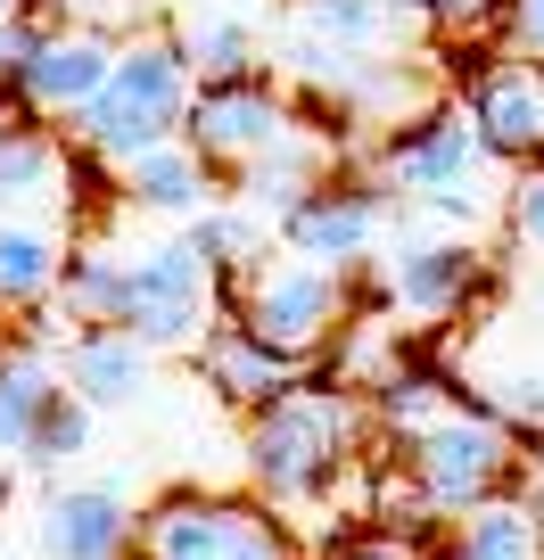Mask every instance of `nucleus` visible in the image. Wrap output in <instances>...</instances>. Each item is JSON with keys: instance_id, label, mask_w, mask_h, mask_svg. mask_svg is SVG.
Here are the masks:
<instances>
[{"instance_id": "10", "label": "nucleus", "mask_w": 544, "mask_h": 560, "mask_svg": "<svg viewBox=\"0 0 544 560\" xmlns=\"http://www.w3.org/2000/svg\"><path fill=\"white\" fill-rule=\"evenodd\" d=\"M34 552L42 560H132L141 552V511L107 478H50L34 503Z\"/></svg>"}, {"instance_id": "9", "label": "nucleus", "mask_w": 544, "mask_h": 560, "mask_svg": "<svg viewBox=\"0 0 544 560\" xmlns=\"http://www.w3.org/2000/svg\"><path fill=\"white\" fill-rule=\"evenodd\" d=\"M404 214V198L387 190L380 174H347L338 165L331 182H322L305 207H289L281 214V231L273 240L289 247V256H305V264H331V272H355L363 280L371 264H380V231Z\"/></svg>"}, {"instance_id": "1", "label": "nucleus", "mask_w": 544, "mask_h": 560, "mask_svg": "<svg viewBox=\"0 0 544 560\" xmlns=\"http://www.w3.org/2000/svg\"><path fill=\"white\" fill-rule=\"evenodd\" d=\"M363 438H371V404L347 380H298L289 396L247 412V438H240L247 494H264L281 520H305L371 470Z\"/></svg>"}, {"instance_id": "37", "label": "nucleus", "mask_w": 544, "mask_h": 560, "mask_svg": "<svg viewBox=\"0 0 544 560\" xmlns=\"http://www.w3.org/2000/svg\"><path fill=\"white\" fill-rule=\"evenodd\" d=\"M0 560H9V552H0Z\"/></svg>"}, {"instance_id": "5", "label": "nucleus", "mask_w": 544, "mask_h": 560, "mask_svg": "<svg viewBox=\"0 0 544 560\" xmlns=\"http://www.w3.org/2000/svg\"><path fill=\"white\" fill-rule=\"evenodd\" d=\"M141 560H298V536L264 494L174 487L141 511Z\"/></svg>"}, {"instance_id": "13", "label": "nucleus", "mask_w": 544, "mask_h": 560, "mask_svg": "<svg viewBox=\"0 0 544 560\" xmlns=\"http://www.w3.org/2000/svg\"><path fill=\"white\" fill-rule=\"evenodd\" d=\"M462 107H471V124H478L495 165L544 158V67H528V58L504 50L495 67H478V83H471Z\"/></svg>"}, {"instance_id": "23", "label": "nucleus", "mask_w": 544, "mask_h": 560, "mask_svg": "<svg viewBox=\"0 0 544 560\" xmlns=\"http://www.w3.org/2000/svg\"><path fill=\"white\" fill-rule=\"evenodd\" d=\"M438 560H544V520L528 511V494H495V503L462 511L454 527H445Z\"/></svg>"}, {"instance_id": "27", "label": "nucleus", "mask_w": 544, "mask_h": 560, "mask_svg": "<svg viewBox=\"0 0 544 560\" xmlns=\"http://www.w3.org/2000/svg\"><path fill=\"white\" fill-rule=\"evenodd\" d=\"M396 25H421L438 42H471V34H504V0H387Z\"/></svg>"}, {"instance_id": "35", "label": "nucleus", "mask_w": 544, "mask_h": 560, "mask_svg": "<svg viewBox=\"0 0 544 560\" xmlns=\"http://www.w3.org/2000/svg\"><path fill=\"white\" fill-rule=\"evenodd\" d=\"M18 9H34V0H0V18H18Z\"/></svg>"}, {"instance_id": "16", "label": "nucleus", "mask_w": 544, "mask_h": 560, "mask_svg": "<svg viewBox=\"0 0 544 560\" xmlns=\"http://www.w3.org/2000/svg\"><path fill=\"white\" fill-rule=\"evenodd\" d=\"M58 371H67V387L91 404V412H124V404H141L149 380H158V347L132 338V330H116V322H100V330H67Z\"/></svg>"}, {"instance_id": "28", "label": "nucleus", "mask_w": 544, "mask_h": 560, "mask_svg": "<svg viewBox=\"0 0 544 560\" xmlns=\"http://www.w3.org/2000/svg\"><path fill=\"white\" fill-rule=\"evenodd\" d=\"M504 231L528 247V256H544V158L511 165V190H504Z\"/></svg>"}, {"instance_id": "22", "label": "nucleus", "mask_w": 544, "mask_h": 560, "mask_svg": "<svg viewBox=\"0 0 544 560\" xmlns=\"http://www.w3.org/2000/svg\"><path fill=\"white\" fill-rule=\"evenodd\" d=\"M363 404H371V429H380V438H421L429 420H445L454 412V380H445V371H429V363H413V354H396V363L380 371V380L363 387Z\"/></svg>"}, {"instance_id": "26", "label": "nucleus", "mask_w": 544, "mask_h": 560, "mask_svg": "<svg viewBox=\"0 0 544 560\" xmlns=\"http://www.w3.org/2000/svg\"><path fill=\"white\" fill-rule=\"evenodd\" d=\"M298 34L338 42V50H387L396 9L387 0H298Z\"/></svg>"}, {"instance_id": "7", "label": "nucleus", "mask_w": 544, "mask_h": 560, "mask_svg": "<svg viewBox=\"0 0 544 560\" xmlns=\"http://www.w3.org/2000/svg\"><path fill=\"white\" fill-rule=\"evenodd\" d=\"M495 289V256L471 231H429V240H396L380 256V280L355 289L363 314H413V322H454Z\"/></svg>"}, {"instance_id": "31", "label": "nucleus", "mask_w": 544, "mask_h": 560, "mask_svg": "<svg viewBox=\"0 0 544 560\" xmlns=\"http://www.w3.org/2000/svg\"><path fill=\"white\" fill-rule=\"evenodd\" d=\"M504 50L544 67V0H504Z\"/></svg>"}, {"instance_id": "3", "label": "nucleus", "mask_w": 544, "mask_h": 560, "mask_svg": "<svg viewBox=\"0 0 544 560\" xmlns=\"http://www.w3.org/2000/svg\"><path fill=\"white\" fill-rule=\"evenodd\" d=\"M404 470L429 487V503L445 520H462V511H478V503L520 487L528 454H520V429L495 404H454L445 420H429L421 438H404Z\"/></svg>"}, {"instance_id": "8", "label": "nucleus", "mask_w": 544, "mask_h": 560, "mask_svg": "<svg viewBox=\"0 0 544 560\" xmlns=\"http://www.w3.org/2000/svg\"><path fill=\"white\" fill-rule=\"evenodd\" d=\"M487 140H478L471 107H421V116L387 124L380 140H371V174L387 182V190L404 198V207H429V198L445 190H487Z\"/></svg>"}, {"instance_id": "21", "label": "nucleus", "mask_w": 544, "mask_h": 560, "mask_svg": "<svg viewBox=\"0 0 544 560\" xmlns=\"http://www.w3.org/2000/svg\"><path fill=\"white\" fill-rule=\"evenodd\" d=\"M124 264H132V247L74 240L67 280H58V298L42 305V322H50V330H100V322H116V305H124Z\"/></svg>"}, {"instance_id": "32", "label": "nucleus", "mask_w": 544, "mask_h": 560, "mask_svg": "<svg viewBox=\"0 0 544 560\" xmlns=\"http://www.w3.org/2000/svg\"><path fill=\"white\" fill-rule=\"evenodd\" d=\"M322 560H421V544H413V536H387V527H371V536H347V544H331Z\"/></svg>"}, {"instance_id": "34", "label": "nucleus", "mask_w": 544, "mask_h": 560, "mask_svg": "<svg viewBox=\"0 0 544 560\" xmlns=\"http://www.w3.org/2000/svg\"><path fill=\"white\" fill-rule=\"evenodd\" d=\"M18 124H25V100H18V91H0V140L18 132Z\"/></svg>"}, {"instance_id": "33", "label": "nucleus", "mask_w": 544, "mask_h": 560, "mask_svg": "<svg viewBox=\"0 0 544 560\" xmlns=\"http://www.w3.org/2000/svg\"><path fill=\"white\" fill-rule=\"evenodd\" d=\"M520 494H528V511L544 520V438H536V454H528V470H520Z\"/></svg>"}, {"instance_id": "4", "label": "nucleus", "mask_w": 544, "mask_h": 560, "mask_svg": "<svg viewBox=\"0 0 544 560\" xmlns=\"http://www.w3.org/2000/svg\"><path fill=\"white\" fill-rule=\"evenodd\" d=\"M231 314H240L256 338H273L281 354L314 363L322 347H338V338L355 330L363 298H355V272H331V264H305V256L281 247V256H264L256 272L240 280Z\"/></svg>"}, {"instance_id": "6", "label": "nucleus", "mask_w": 544, "mask_h": 560, "mask_svg": "<svg viewBox=\"0 0 544 560\" xmlns=\"http://www.w3.org/2000/svg\"><path fill=\"white\" fill-rule=\"evenodd\" d=\"M223 280H215V264L198 256L190 240H149L132 247V264H124V305H116V330L149 338L158 354H198V338L223 322Z\"/></svg>"}, {"instance_id": "24", "label": "nucleus", "mask_w": 544, "mask_h": 560, "mask_svg": "<svg viewBox=\"0 0 544 560\" xmlns=\"http://www.w3.org/2000/svg\"><path fill=\"white\" fill-rule=\"evenodd\" d=\"M174 34H182V50H190L198 83L273 74V67H264V34H256V18H247V9H198V18H182Z\"/></svg>"}, {"instance_id": "17", "label": "nucleus", "mask_w": 544, "mask_h": 560, "mask_svg": "<svg viewBox=\"0 0 544 560\" xmlns=\"http://www.w3.org/2000/svg\"><path fill=\"white\" fill-rule=\"evenodd\" d=\"M331 174H338V140L314 132V124H298L289 140H273L264 158H247L240 174H231V198H240V207H256L264 223L281 231V214L305 207V198H314Z\"/></svg>"}, {"instance_id": "30", "label": "nucleus", "mask_w": 544, "mask_h": 560, "mask_svg": "<svg viewBox=\"0 0 544 560\" xmlns=\"http://www.w3.org/2000/svg\"><path fill=\"white\" fill-rule=\"evenodd\" d=\"M42 42H50V25H42L34 9L0 18V91H18V83H25V67L42 58Z\"/></svg>"}, {"instance_id": "36", "label": "nucleus", "mask_w": 544, "mask_h": 560, "mask_svg": "<svg viewBox=\"0 0 544 560\" xmlns=\"http://www.w3.org/2000/svg\"><path fill=\"white\" fill-rule=\"evenodd\" d=\"M9 470H18V462H0V503H9Z\"/></svg>"}, {"instance_id": "20", "label": "nucleus", "mask_w": 544, "mask_h": 560, "mask_svg": "<svg viewBox=\"0 0 544 560\" xmlns=\"http://www.w3.org/2000/svg\"><path fill=\"white\" fill-rule=\"evenodd\" d=\"M58 387H67V371L42 354V338H0V462H18L34 445Z\"/></svg>"}, {"instance_id": "15", "label": "nucleus", "mask_w": 544, "mask_h": 560, "mask_svg": "<svg viewBox=\"0 0 544 560\" xmlns=\"http://www.w3.org/2000/svg\"><path fill=\"white\" fill-rule=\"evenodd\" d=\"M116 198L132 214H158V223H198L215 207V165L190 132H174L158 149H141L132 165H116Z\"/></svg>"}, {"instance_id": "25", "label": "nucleus", "mask_w": 544, "mask_h": 560, "mask_svg": "<svg viewBox=\"0 0 544 560\" xmlns=\"http://www.w3.org/2000/svg\"><path fill=\"white\" fill-rule=\"evenodd\" d=\"M83 454H91V404L74 396V387H58V404L42 412V429H34V445L18 454V470H34V478H67Z\"/></svg>"}, {"instance_id": "18", "label": "nucleus", "mask_w": 544, "mask_h": 560, "mask_svg": "<svg viewBox=\"0 0 544 560\" xmlns=\"http://www.w3.org/2000/svg\"><path fill=\"white\" fill-rule=\"evenodd\" d=\"M67 214H0V314H42L67 280Z\"/></svg>"}, {"instance_id": "19", "label": "nucleus", "mask_w": 544, "mask_h": 560, "mask_svg": "<svg viewBox=\"0 0 544 560\" xmlns=\"http://www.w3.org/2000/svg\"><path fill=\"white\" fill-rule=\"evenodd\" d=\"M0 214H74V158L42 116L0 140Z\"/></svg>"}, {"instance_id": "2", "label": "nucleus", "mask_w": 544, "mask_h": 560, "mask_svg": "<svg viewBox=\"0 0 544 560\" xmlns=\"http://www.w3.org/2000/svg\"><path fill=\"white\" fill-rule=\"evenodd\" d=\"M190 100H198V67H190V50H182V34H124L100 100H91L67 132H74V149H83L91 165L116 174V165H132L141 149L174 140L182 124H190Z\"/></svg>"}, {"instance_id": "12", "label": "nucleus", "mask_w": 544, "mask_h": 560, "mask_svg": "<svg viewBox=\"0 0 544 560\" xmlns=\"http://www.w3.org/2000/svg\"><path fill=\"white\" fill-rule=\"evenodd\" d=\"M116 50H124V34H107V25H50L42 58L25 67V83H18L25 116L74 124L91 100H100V83H107V67H116Z\"/></svg>"}, {"instance_id": "11", "label": "nucleus", "mask_w": 544, "mask_h": 560, "mask_svg": "<svg viewBox=\"0 0 544 560\" xmlns=\"http://www.w3.org/2000/svg\"><path fill=\"white\" fill-rule=\"evenodd\" d=\"M182 132L207 149L215 174H240L247 158H264L273 140L298 132V100H289L273 74H240V83H198L190 124H182Z\"/></svg>"}, {"instance_id": "14", "label": "nucleus", "mask_w": 544, "mask_h": 560, "mask_svg": "<svg viewBox=\"0 0 544 560\" xmlns=\"http://www.w3.org/2000/svg\"><path fill=\"white\" fill-rule=\"evenodd\" d=\"M198 380H207L231 412H264L273 396H289V387L305 380V363H298V354H281L273 338H256L240 314H223L207 338H198Z\"/></svg>"}, {"instance_id": "29", "label": "nucleus", "mask_w": 544, "mask_h": 560, "mask_svg": "<svg viewBox=\"0 0 544 560\" xmlns=\"http://www.w3.org/2000/svg\"><path fill=\"white\" fill-rule=\"evenodd\" d=\"M487 404L520 429V438H544V371H504Z\"/></svg>"}]
</instances>
